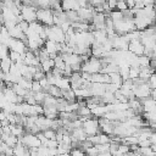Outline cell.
I'll return each instance as SVG.
<instances>
[{
  "mask_svg": "<svg viewBox=\"0 0 156 156\" xmlns=\"http://www.w3.org/2000/svg\"><path fill=\"white\" fill-rule=\"evenodd\" d=\"M102 68V62H101V58H96L94 56H90L87 61H84L82 63V68H80V72H85V73H89V74H95V73H99Z\"/></svg>",
  "mask_w": 156,
  "mask_h": 156,
  "instance_id": "cell-1",
  "label": "cell"
},
{
  "mask_svg": "<svg viewBox=\"0 0 156 156\" xmlns=\"http://www.w3.org/2000/svg\"><path fill=\"white\" fill-rule=\"evenodd\" d=\"M37 21L43 26L51 27L54 26V12L51 9H38L37 10Z\"/></svg>",
  "mask_w": 156,
  "mask_h": 156,
  "instance_id": "cell-2",
  "label": "cell"
},
{
  "mask_svg": "<svg viewBox=\"0 0 156 156\" xmlns=\"http://www.w3.org/2000/svg\"><path fill=\"white\" fill-rule=\"evenodd\" d=\"M82 129L84 130L87 138L88 136H93V135H96L100 133V127H99V121L98 118H87L83 124H82Z\"/></svg>",
  "mask_w": 156,
  "mask_h": 156,
  "instance_id": "cell-3",
  "label": "cell"
},
{
  "mask_svg": "<svg viewBox=\"0 0 156 156\" xmlns=\"http://www.w3.org/2000/svg\"><path fill=\"white\" fill-rule=\"evenodd\" d=\"M20 10H21V17H22L23 21H26L28 23H32V22L37 21V10H38V7L22 5Z\"/></svg>",
  "mask_w": 156,
  "mask_h": 156,
  "instance_id": "cell-4",
  "label": "cell"
},
{
  "mask_svg": "<svg viewBox=\"0 0 156 156\" xmlns=\"http://www.w3.org/2000/svg\"><path fill=\"white\" fill-rule=\"evenodd\" d=\"M7 48H9V50L16 51L18 54H24L28 50V48H27V45H26V43L23 40H21V39H13V38H11L10 43L7 44Z\"/></svg>",
  "mask_w": 156,
  "mask_h": 156,
  "instance_id": "cell-5",
  "label": "cell"
},
{
  "mask_svg": "<svg viewBox=\"0 0 156 156\" xmlns=\"http://www.w3.org/2000/svg\"><path fill=\"white\" fill-rule=\"evenodd\" d=\"M128 51L132 52L135 56H141V55H144L145 48L141 44L140 39H135V40H130L129 41V44H128Z\"/></svg>",
  "mask_w": 156,
  "mask_h": 156,
  "instance_id": "cell-6",
  "label": "cell"
},
{
  "mask_svg": "<svg viewBox=\"0 0 156 156\" xmlns=\"http://www.w3.org/2000/svg\"><path fill=\"white\" fill-rule=\"evenodd\" d=\"M77 13H78V17H79V20H80L82 22L89 23V21L93 20V16H94L95 11H94V7H91V6L89 5L88 7H80V9L77 11Z\"/></svg>",
  "mask_w": 156,
  "mask_h": 156,
  "instance_id": "cell-7",
  "label": "cell"
},
{
  "mask_svg": "<svg viewBox=\"0 0 156 156\" xmlns=\"http://www.w3.org/2000/svg\"><path fill=\"white\" fill-rule=\"evenodd\" d=\"M61 7L65 12H67V11H78L80 9L77 0H61Z\"/></svg>",
  "mask_w": 156,
  "mask_h": 156,
  "instance_id": "cell-8",
  "label": "cell"
},
{
  "mask_svg": "<svg viewBox=\"0 0 156 156\" xmlns=\"http://www.w3.org/2000/svg\"><path fill=\"white\" fill-rule=\"evenodd\" d=\"M55 68V62H54V58H46L44 61L40 62V69L46 74V73H50L52 69Z\"/></svg>",
  "mask_w": 156,
  "mask_h": 156,
  "instance_id": "cell-9",
  "label": "cell"
},
{
  "mask_svg": "<svg viewBox=\"0 0 156 156\" xmlns=\"http://www.w3.org/2000/svg\"><path fill=\"white\" fill-rule=\"evenodd\" d=\"M155 73V71L149 66V67H141L140 71H139V79L144 80V82H147L149 78Z\"/></svg>",
  "mask_w": 156,
  "mask_h": 156,
  "instance_id": "cell-10",
  "label": "cell"
},
{
  "mask_svg": "<svg viewBox=\"0 0 156 156\" xmlns=\"http://www.w3.org/2000/svg\"><path fill=\"white\" fill-rule=\"evenodd\" d=\"M107 17H108L113 23H116V22L122 21V20L124 18V12H121V11H118V10H112V11H110V13H108Z\"/></svg>",
  "mask_w": 156,
  "mask_h": 156,
  "instance_id": "cell-11",
  "label": "cell"
},
{
  "mask_svg": "<svg viewBox=\"0 0 156 156\" xmlns=\"http://www.w3.org/2000/svg\"><path fill=\"white\" fill-rule=\"evenodd\" d=\"M12 63H13V62L10 60L9 56L5 57V58H2V60H0V68H1V72H2V73H9Z\"/></svg>",
  "mask_w": 156,
  "mask_h": 156,
  "instance_id": "cell-12",
  "label": "cell"
},
{
  "mask_svg": "<svg viewBox=\"0 0 156 156\" xmlns=\"http://www.w3.org/2000/svg\"><path fill=\"white\" fill-rule=\"evenodd\" d=\"M45 93H46L48 95L52 96V98H56V99L61 98V90H60L56 85H49L48 89L45 90Z\"/></svg>",
  "mask_w": 156,
  "mask_h": 156,
  "instance_id": "cell-13",
  "label": "cell"
},
{
  "mask_svg": "<svg viewBox=\"0 0 156 156\" xmlns=\"http://www.w3.org/2000/svg\"><path fill=\"white\" fill-rule=\"evenodd\" d=\"M17 84H20L23 89H26V90H28V91H30V89H32V80H30V79H27V78L21 77V79L18 80Z\"/></svg>",
  "mask_w": 156,
  "mask_h": 156,
  "instance_id": "cell-14",
  "label": "cell"
},
{
  "mask_svg": "<svg viewBox=\"0 0 156 156\" xmlns=\"http://www.w3.org/2000/svg\"><path fill=\"white\" fill-rule=\"evenodd\" d=\"M41 133H43V135H44L46 139H49V140H56V130H55V129L49 128V129L43 130Z\"/></svg>",
  "mask_w": 156,
  "mask_h": 156,
  "instance_id": "cell-15",
  "label": "cell"
},
{
  "mask_svg": "<svg viewBox=\"0 0 156 156\" xmlns=\"http://www.w3.org/2000/svg\"><path fill=\"white\" fill-rule=\"evenodd\" d=\"M139 71H140V68H136V67H129V79L130 80H136L138 78H139Z\"/></svg>",
  "mask_w": 156,
  "mask_h": 156,
  "instance_id": "cell-16",
  "label": "cell"
},
{
  "mask_svg": "<svg viewBox=\"0 0 156 156\" xmlns=\"http://www.w3.org/2000/svg\"><path fill=\"white\" fill-rule=\"evenodd\" d=\"M116 10H118V11H121V12L128 11L129 7H128L126 0H117V2H116Z\"/></svg>",
  "mask_w": 156,
  "mask_h": 156,
  "instance_id": "cell-17",
  "label": "cell"
},
{
  "mask_svg": "<svg viewBox=\"0 0 156 156\" xmlns=\"http://www.w3.org/2000/svg\"><path fill=\"white\" fill-rule=\"evenodd\" d=\"M32 93H38V91H44L40 83L38 80H32V89H30Z\"/></svg>",
  "mask_w": 156,
  "mask_h": 156,
  "instance_id": "cell-18",
  "label": "cell"
},
{
  "mask_svg": "<svg viewBox=\"0 0 156 156\" xmlns=\"http://www.w3.org/2000/svg\"><path fill=\"white\" fill-rule=\"evenodd\" d=\"M147 84H149V87L151 88V90H155V89H156V72L149 78Z\"/></svg>",
  "mask_w": 156,
  "mask_h": 156,
  "instance_id": "cell-19",
  "label": "cell"
},
{
  "mask_svg": "<svg viewBox=\"0 0 156 156\" xmlns=\"http://www.w3.org/2000/svg\"><path fill=\"white\" fill-rule=\"evenodd\" d=\"M105 4V0H89V5L91 7H98V6H102Z\"/></svg>",
  "mask_w": 156,
  "mask_h": 156,
  "instance_id": "cell-20",
  "label": "cell"
},
{
  "mask_svg": "<svg viewBox=\"0 0 156 156\" xmlns=\"http://www.w3.org/2000/svg\"><path fill=\"white\" fill-rule=\"evenodd\" d=\"M79 7H88L89 6V0H77Z\"/></svg>",
  "mask_w": 156,
  "mask_h": 156,
  "instance_id": "cell-21",
  "label": "cell"
},
{
  "mask_svg": "<svg viewBox=\"0 0 156 156\" xmlns=\"http://www.w3.org/2000/svg\"><path fill=\"white\" fill-rule=\"evenodd\" d=\"M1 28H2V26H1V24H0V33H1Z\"/></svg>",
  "mask_w": 156,
  "mask_h": 156,
  "instance_id": "cell-22",
  "label": "cell"
}]
</instances>
